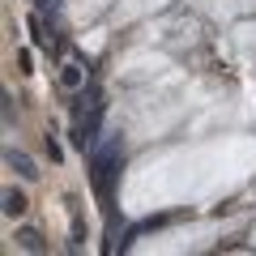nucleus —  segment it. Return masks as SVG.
<instances>
[{
	"label": "nucleus",
	"instance_id": "nucleus-1",
	"mask_svg": "<svg viewBox=\"0 0 256 256\" xmlns=\"http://www.w3.org/2000/svg\"><path fill=\"white\" fill-rule=\"evenodd\" d=\"M120 175V141H107V146H94L90 150V180L98 188V196L111 201V184Z\"/></svg>",
	"mask_w": 256,
	"mask_h": 256
},
{
	"label": "nucleus",
	"instance_id": "nucleus-2",
	"mask_svg": "<svg viewBox=\"0 0 256 256\" xmlns=\"http://www.w3.org/2000/svg\"><path fill=\"white\" fill-rule=\"evenodd\" d=\"M4 162H9L13 171L22 175V180H38V166H34V158H30V154H22V150H9V154H4Z\"/></svg>",
	"mask_w": 256,
	"mask_h": 256
},
{
	"label": "nucleus",
	"instance_id": "nucleus-3",
	"mask_svg": "<svg viewBox=\"0 0 256 256\" xmlns=\"http://www.w3.org/2000/svg\"><path fill=\"white\" fill-rule=\"evenodd\" d=\"M26 210H30L26 192H18V188H9V192H4V218H22Z\"/></svg>",
	"mask_w": 256,
	"mask_h": 256
},
{
	"label": "nucleus",
	"instance_id": "nucleus-4",
	"mask_svg": "<svg viewBox=\"0 0 256 256\" xmlns=\"http://www.w3.org/2000/svg\"><path fill=\"white\" fill-rule=\"evenodd\" d=\"M18 244L26 248V252H47V244H43V235H38V230H18Z\"/></svg>",
	"mask_w": 256,
	"mask_h": 256
},
{
	"label": "nucleus",
	"instance_id": "nucleus-5",
	"mask_svg": "<svg viewBox=\"0 0 256 256\" xmlns=\"http://www.w3.org/2000/svg\"><path fill=\"white\" fill-rule=\"evenodd\" d=\"M60 82L68 86V90H82V86H86V73H82V64H64Z\"/></svg>",
	"mask_w": 256,
	"mask_h": 256
},
{
	"label": "nucleus",
	"instance_id": "nucleus-6",
	"mask_svg": "<svg viewBox=\"0 0 256 256\" xmlns=\"http://www.w3.org/2000/svg\"><path fill=\"white\" fill-rule=\"evenodd\" d=\"M30 34H34V43H38V47H52V38L43 34V26H38V18H30Z\"/></svg>",
	"mask_w": 256,
	"mask_h": 256
},
{
	"label": "nucleus",
	"instance_id": "nucleus-7",
	"mask_svg": "<svg viewBox=\"0 0 256 256\" xmlns=\"http://www.w3.org/2000/svg\"><path fill=\"white\" fill-rule=\"evenodd\" d=\"M38 4H47V0H38Z\"/></svg>",
	"mask_w": 256,
	"mask_h": 256
}]
</instances>
